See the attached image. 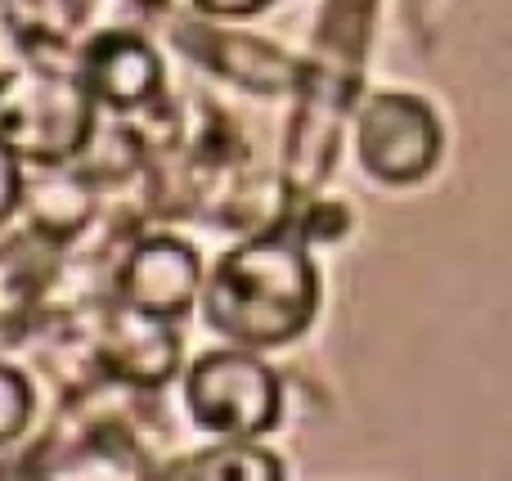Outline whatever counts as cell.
<instances>
[{
  "label": "cell",
  "mask_w": 512,
  "mask_h": 481,
  "mask_svg": "<svg viewBox=\"0 0 512 481\" xmlns=\"http://www.w3.org/2000/svg\"><path fill=\"white\" fill-rule=\"evenodd\" d=\"M315 270L292 243L256 239L230 252L207 288V320L239 342H283L310 320Z\"/></svg>",
  "instance_id": "cell-1"
},
{
  "label": "cell",
  "mask_w": 512,
  "mask_h": 481,
  "mask_svg": "<svg viewBox=\"0 0 512 481\" xmlns=\"http://www.w3.org/2000/svg\"><path fill=\"white\" fill-rule=\"evenodd\" d=\"M189 405L198 423L225 437H252L274 419V378L248 356H203L189 378Z\"/></svg>",
  "instance_id": "cell-2"
},
{
  "label": "cell",
  "mask_w": 512,
  "mask_h": 481,
  "mask_svg": "<svg viewBox=\"0 0 512 481\" xmlns=\"http://www.w3.org/2000/svg\"><path fill=\"white\" fill-rule=\"evenodd\" d=\"M364 167L382 180H414L436 158V122L423 104L400 95H382L360 122Z\"/></svg>",
  "instance_id": "cell-3"
},
{
  "label": "cell",
  "mask_w": 512,
  "mask_h": 481,
  "mask_svg": "<svg viewBox=\"0 0 512 481\" xmlns=\"http://www.w3.org/2000/svg\"><path fill=\"white\" fill-rule=\"evenodd\" d=\"M194 284H198V261L185 243H171V239H158L149 248L135 252L131 270H126V297L131 306L149 315H176L189 306L194 297Z\"/></svg>",
  "instance_id": "cell-4"
},
{
  "label": "cell",
  "mask_w": 512,
  "mask_h": 481,
  "mask_svg": "<svg viewBox=\"0 0 512 481\" xmlns=\"http://www.w3.org/2000/svg\"><path fill=\"white\" fill-rule=\"evenodd\" d=\"M86 81L99 99L113 108H140L158 90V59L140 36L113 32L90 45L86 54Z\"/></svg>",
  "instance_id": "cell-5"
},
{
  "label": "cell",
  "mask_w": 512,
  "mask_h": 481,
  "mask_svg": "<svg viewBox=\"0 0 512 481\" xmlns=\"http://www.w3.org/2000/svg\"><path fill=\"white\" fill-rule=\"evenodd\" d=\"M180 477H274V459L256 450H216L180 468Z\"/></svg>",
  "instance_id": "cell-6"
},
{
  "label": "cell",
  "mask_w": 512,
  "mask_h": 481,
  "mask_svg": "<svg viewBox=\"0 0 512 481\" xmlns=\"http://www.w3.org/2000/svg\"><path fill=\"white\" fill-rule=\"evenodd\" d=\"M23 423H27V387L18 374L0 369V441L18 437Z\"/></svg>",
  "instance_id": "cell-7"
},
{
  "label": "cell",
  "mask_w": 512,
  "mask_h": 481,
  "mask_svg": "<svg viewBox=\"0 0 512 481\" xmlns=\"http://www.w3.org/2000/svg\"><path fill=\"white\" fill-rule=\"evenodd\" d=\"M14 189H18V180H14V162H9V153L0 149V216L9 212V203H14Z\"/></svg>",
  "instance_id": "cell-8"
},
{
  "label": "cell",
  "mask_w": 512,
  "mask_h": 481,
  "mask_svg": "<svg viewBox=\"0 0 512 481\" xmlns=\"http://www.w3.org/2000/svg\"><path fill=\"white\" fill-rule=\"evenodd\" d=\"M198 5H207V9H221V14H248V9L265 5V0H198Z\"/></svg>",
  "instance_id": "cell-9"
}]
</instances>
